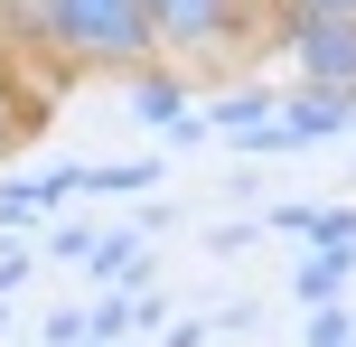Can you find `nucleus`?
<instances>
[{"instance_id": "obj_1", "label": "nucleus", "mask_w": 356, "mask_h": 347, "mask_svg": "<svg viewBox=\"0 0 356 347\" xmlns=\"http://www.w3.org/2000/svg\"><path fill=\"white\" fill-rule=\"evenodd\" d=\"M19 29L38 38L66 66H131L141 75L160 56V29H150V0H38Z\"/></svg>"}, {"instance_id": "obj_2", "label": "nucleus", "mask_w": 356, "mask_h": 347, "mask_svg": "<svg viewBox=\"0 0 356 347\" xmlns=\"http://www.w3.org/2000/svg\"><path fill=\"white\" fill-rule=\"evenodd\" d=\"M272 38L291 47V66H300V94H338L356 104V19H319V10H272Z\"/></svg>"}, {"instance_id": "obj_3", "label": "nucleus", "mask_w": 356, "mask_h": 347, "mask_svg": "<svg viewBox=\"0 0 356 347\" xmlns=\"http://www.w3.org/2000/svg\"><path fill=\"white\" fill-rule=\"evenodd\" d=\"M150 29L169 56H225L244 38V0H150Z\"/></svg>"}, {"instance_id": "obj_4", "label": "nucleus", "mask_w": 356, "mask_h": 347, "mask_svg": "<svg viewBox=\"0 0 356 347\" xmlns=\"http://www.w3.org/2000/svg\"><path fill=\"white\" fill-rule=\"evenodd\" d=\"M347 122H356V104H338V94H282L244 141L253 150H309V141H328V131H347Z\"/></svg>"}, {"instance_id": "obj_5", "label": "nucleus", "mask_w": 356, "mask_h": 347, "mask_svg": "<svg viewBox=\"0 0 356 347\" xmlns=\"http://www.w3.org/2000/svg\"><path fill=\"white\" fill-rule=\"evenodd\" d=\"M38 122H47V85H29V75H10V66H0V160H10V150L29 141Z\"/></svg>"}, {"instance_id": "obj_6", "label": "nucleus", "mask_w": 356, "mask_h": 347, "mask_svg": "<svg viewBox=\"0 0 356 347\" xmlns=\"http://www.w3.org/2000/svg\"><path fill=\"white\" fill-rule=\"evenodd\" d=\"M272 104H282L272 85H234V94H216V104L197 113V131H253V122H263Z\"/></svg>"}, {"instance_id": "obj_7", "label": "nucleus", "mask_w": 356, "mask_h": 347, "mask_svg": "<svg viewBox=\"0 0 356 347\" xmlns=\"http://www.w3.org/2000/svg\"><path fill=\"white\" fill-rule=\"evenodd\" d=\"M131 113H141V122H178V113H188V85H178L169 66H141L131 75Z\"/></svg>"}, {"instance_id": "obj_8", "label": "nucleus", "mask_w": 356, "mask_h": 347, "mask_svg": "<svg viewBox=\"0 0 356 347\" xmlns=\"http://www.w3.org/2000/svg\"><path fill=\"white\" fill-rule=\"evenodd\" d=\"M347 273H356L347 254H309V263H300V300H319V310H328V300L347 291Z\"/></svg>"}, {"instance_id": "obj_9", "label": "nucleus", "mask_w": 356, "mask_h": 347, "mask_svg": "<svg viewBox=\"0 0 356 347\" xmlns=\"http://www.w3.org/2000/svg\"><path fill=\"white\" fill-rule=\"evenodd\" d=\"M309 235H319V254H347V263H356V216H347V207H319Z\"/></svg>"}, {"instance_id": "obj_10", "label": "nucleus", "mask_w": 356, "mask_h": 347, "mask_svg": "<svg viewBox=\"0 0 356 347\" xmlns=\"http://www.w3.org/2000/svg\"><path fill=\"white\" fill-rule=\"evenodd\" d=\"M94 273H104V282H122V273H141V244H122V235H113V244H94Z\"/></svg>"}, {"instance_id": "obj_11", "label": "nucleus", "mask_w": 356, "mask_h": 347, "mask_svg": "<svg viewBox=\"0 0 356 347\" xmlns=\"http://www.w3.org/2000/svg\"><path fill=\"white\" fill-rule=\"evenodd\" d=\"M150 179H160L150 160H131V169H85V188H150Z\"/></svg>"}, {"instance_id": "obj_12", "label": "nucleus", "mask_w": 356, "mask_h": 347, "mask_svg": "<svg viewBox=\"0 0 356 347\" xmlns=\"http://www.w3.org/2000/svg\"><path fill=\"white\" fill-rule=\"evenodd\" d=\"M291 10H319V19H356V0H291Z\"/></svg>"}, {"instance_id": "obj_13", "label": "nucleus", "mask_w": 356, "mask_h": 347, "mask_svg": "<svg viewBox=\"0 0 356 347\" xmlns=\"http://www.w3.org/2000/svg\"><path fill=\"white\" fill-rule=\"evenodd\" d=\"M29 10H38V0H0V19H29Z\"/></svg>"}, {"instance_id": "obj_14", "label": "nucleus", "mask_w": 356, "mask_h": 347, "mask_svg": "<svg viewBox=\"0 0 356 347\" xmlns=\"http://www.w3.org/2000/svg\"><path fill=\"white\" fill-rule=\"evenodd\" d=\"M347 131H356V122H347Z\"/></svg>"}]
</instances>
